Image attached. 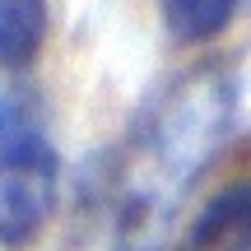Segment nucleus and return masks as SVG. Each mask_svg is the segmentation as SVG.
Returning a JSON list of instances; mask_svg holds the SVG:
<instances>
[{
	"instance_id": "obj_2",
	"label": "nucleus",
	"mask_w": 251,
	"mask_h": 251,
	"mask_svg": "<svg viewBox=\"0 0 251 251\" xmlns=\"http://www.w3.org/2000/svg\"><path fill=\"white\" fill-rule=\"evenodd\" d=\"M177 251H251V181L214 191L191 219Z\"/></svg>"
},
{
	"instance_id": "obj_4",
	"label": "nucleus",
	"mask_w": 251,
	"mask_h": 251,
	"mask_svg": "<svg viewBox=\"0 0 251 251\" xmlns=\"http://www.w3.org/2000/svg\"><path fill=\"white\" fill-rule=\"evenodd\" d=\"M237 5H242V0H158V19H163L172 42L200 47V42L219 37L233 24Z\"/></svg>"
},
{
	"instance_id": "obj_1",
	"label": "nucleus",
	"mask_w": 251,
	"mask_h": 251,
	"mask_svg": "<svg viewBox=\"0 0 251 251\" xmlns=\"http://www.w3.org/2000/svg\"><path fill=\"white\" fill-rule=\"evenodd\" d=\"M51 209H56V153L42 140L0 168V247L5 251L33 247Z\"/></svg>"
},
{
	"instance_id": "obj_3",
	"label": "nucleus",
	"mask_w": 251,
	"mask_h": 251,
	"mask_svg": "<svg viewBox=\"0 0 251 251\" xmlns=\"http://www.w3.org/2000/svg\"><path fill=\"white\" fill-rule=\"evenodd\" d=\"M47 42V0H0V75H24Z\"/></svg>"
},
{
	"instance_id": "obj_5",
	"label": "nucleus",
	"mask_w": 251,
	"mask_h": 251,
	"mask_svg": "<svg viewBox=\"0 0 251 251\" xmlns=\"http://www.w3.org/2000/svg\"><path fill=\"white\" fill-rule=\"evenodd\" d=\"M19 75H0V168L19 158L24 149L42 144V112H37V93L19 89Z\"/></svg>"
}]
</instances>
